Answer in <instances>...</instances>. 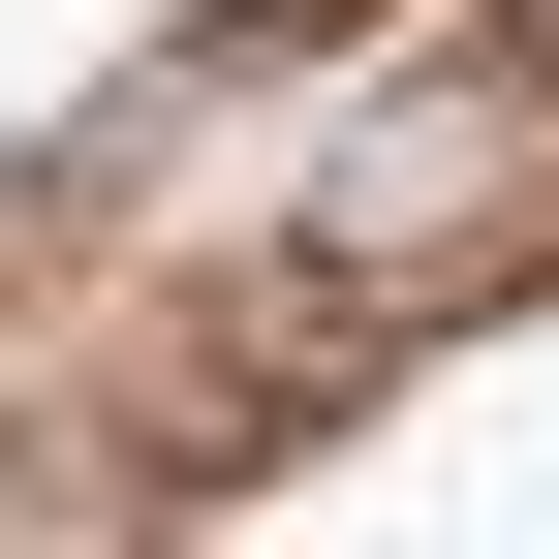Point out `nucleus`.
<instances>
[{
    "label": "nucleus",
    "mask_w": 559,
    "mask_h": 559,
    "mask_svg": "<svg viewBox=\"0 0 559 559\" xmlns=\"http://www.w3.org/2000/svg\"><path fill=\"white\" fill-rule=\"evenodd\" d=\"M311 249L373 280L404 342L498 311V280H559V94H528V62H498V94H373V124H342V187H311Z\"/></svg>",
    "instance_id": "nucleus-1"
},
{
    "label": "nucleus",
    "mask_w": 559,
    "mask_h": 559,
    "mask_svg": "<svg viewBox=\"0 0 559 559\" xmlns=\"http://www.w3.org/2000/svg\"><path fill=\"white\" fill-rule=\"evenodd\" d=\"M498 62H528V94H559V0H528V32H498Z\"/></svg>",
    "instance_id": "nucleus-2"
}]
</instances>
